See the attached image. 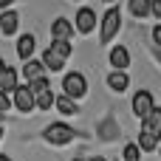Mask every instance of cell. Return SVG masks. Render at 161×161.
I'll return each mask as SVG.
<instances>
[{"label":"cell","instance_id":"1","mask_svg":"<svg viewBox=\"0 0 161 161\" xmlns=\"http://www.w3.org/2000/svg\"><path fill=\"white\" fill-rule=\"evenodd\" d=\"M88 93V79L79 74V71H71V74H65V79H62V96H68V99H82Z\"/></svg>","mask_w":161,"mask_h":161},{"label":"cell","instance_id":"2","mask_svg":"<svg viewBox=\"0 0 161 161\" xmlns=\"http://www.w3.org/2000/svg\"><path fill=\"white\" fill-rule=\"evenodd\" d=\"M119 25H122V14H119V8H108V11L102 14V31H99V42H102V45H105V42H110V40L116 37Z\"/></svg>","mask_w":161,"mask_h":161},{"label":"cell","instance_id":"3","mask_svg":"<svg viewBox=\"0 0 161 161\" xmlns=\"http://www.w3.org/2000/svg\"><path fill=\"white\" fill-rule=\"evenodd\" d=\"M42 136H45V142H51V144H68V142H74L76 130L68 127V125H62V122H57V125H48Z\"/></svg>","mask_w":161,"mask_h":161},{"label":"cell","instance_id":"4","mask_svg":"<svg viewBox=\"0 0 161 161\" xmlns=\"http://www.w3.org/2000/svg\"><path fill=\"white\" fill-rule=\"evenodd\" d=\"M11 102H14V108H17L20 113H31V110H37V108H34V93H31L28 85H17V91L11 93Z\"/></svg>","mask_w":161,"mask_h":161},{"label":"cell","instance_id":"5","mask_svg":"<svg viewBox=\"0 0 161 161\" xmlns=\"http://www.w3.org/2000/svg\"><path fill=\"white\" fill-rule=\"evenodd\" d=\"M153 110H156L153 93H150V91H139V93L133 96V113H136V116H139V119L144 122V119H147V116H150Z\"/></svg>","mask_w":161,"mask_h":161},{"label":"cell","instance_id":"6","mask_svg":"<svg viewBox=\"0 0 161 161\" xmlns=\"http://www.w3.org/2000/svg\"><path fill=\"white\" fill-rule=\"evenodd\" d=\"M74 28H76L79 34H91V31L96 28V11L88 8V6L79 8V11H76V25H74Z\"/></svg>","mask_w":161,"mask_h":161},{"label":"cell","instance_id":"7","mask_svg":"<svg viewBox=\"0 0 161 161\" xmlns=\"http://www.w3.org/2000/svg\"><path fill=\"white\" fill-rule=\"evenodd\" d=\"M71 34H74V25H71L65 17H57V20L51 23V37H54V40L68 42V40H71Z\"/></svg>","mask_w":161,"mask_h":161},{"label":"cell","instance_id":"8","mask_svg":"<svg viewBox=\"0 0 161 161\" xmlns=\"http://www.w3.org/2000/svg\"><path fill=\"white\" fill-rule=\"evenodd\" d=\"M34 48H37V37L34 34H20V40H17V57L28 62L31 54H34Z\"/></svg>","mask_w":161,"mask_h":161},{"label":"cell","instance_id":"9","mask_svg":"<svg viewBox=\"0 0 161 161\" xmlns=\"http://www.w3.org/2000/svg\"><path fill=\"white\" fill-rule=\"evenodd\" d=\"M110 65H113V71H127V65H130V51H127L125 45H116V48L110 51Z\"/></svg>","mask_w":161,"mask_h":161},{"label":"cell","instance_id":"10","mask_svg":"<svg viewBox=\"0 0 161 161\" xmlns=\"http://www.w3.org/2000/svg\"><path fill=\"white\" fill-rule=\"evenodd\" d=\"M17 25H20V14L17 11H3L0 14V34H6V37H11L14 31H17Z\"/></svg>","mask_w":161,"mask_h":161},{"label":"cell","instance_id":"11","mask_svg":"<svg viewBox=\"0 0 161 161\" xmlns=\"http://www.w3.org/2000/svg\"><path fill=\"white\" fill-rule=\"evenodd\" d=\"M108 88L116 91V93H125V91L130 88V76H127V71H113V74L108 76Z\"/></svg>","mask_w":161,"mask_h":161},{"label":"cell","instance_id":"12","mask_svg":"<svg viewBox=\"0 0 161 161\" xmlns=\"http://www.w3.org/2000/svg\"><path fill=\"white\" fill-rule=\"evenodd\" d=\"M42 74H45V65H42V59H28V62L23 65V76H25L28 82H34V79H42Z\"/></svg>","mask_w":161,"mask_h":161},{"label":"cell","instance_id":"13","mask_svg":"<svg viewBox=\"0 0 161 161\" xmlns=\"http://www.w3.org/2000/svg\"><path fill=\"white\" fill-rule=\"evenodd\" d=\"M42 65H45V71H51V74H59V71L65 68V59H59V57H57V54L48 48V51L42 54Z\"/></svg>","mask_w":161,"mask_h":161},{"label":"cell","instance_id":"14","mask_svg":"<svg viewBox=\"0 0 161 161\" xmlns=\"http://www.w3.org/2000/svg\"><path fill=\"white\" fill-rule=\"evenodd\" d=\"M0 91L8 93V96L17 91V71H14V68H6V74L0 76Z\"/></svg>","mask_w":161,"mask_h":161},{"label":"cell","instance_id":"15","mask_svg":"<svg viewBox=\"0 0 161 161\" xmlns=\"http://www.w3.org/2000/svg\"><path fill=\"white\" fill-rule=\"evenodd\" d=\"M54 108L62 113V116H74V113H79V108H76V102L74 99H68V96H57V102H54Z\"/></svg>","mask_w":161,"mask_h":161},{"label":"cell","instance_id":"16","mask_svg":"<svg viewBox=\"0 0 161 161\" xmlns=\"http://www.w3.org/2000/svg\"><path fill=\"white\" fill-rule=\"evenodd\" d=\"M130 14H133V17H147V14H153V0H130Z\"/></svg>","mask_w":161,"mask_h":161},{"label":"cell","instance_id":"17","mask_svg":"<svg viewBox=\"0 0 161 161\" xmlns=\"http://www.w3.org/2000/svg\"><path fill=\"white\" fill-rule=\"evenodd\" d=\"M158 127H161V108H156V110L142 122V130H144V133H158Z\"/></svg>","mask_w":161,"mask_h":161},{"label":"cell","instance_id":"18","mask_svg":"<svg viewBox=\"0 0 161 161\" xmlns=\"http://www.w3.org/2000/svg\"><path fill=\"white\" fill-rule=\"evenodd\" d=\"M54 102H57L54 91H45V93H40V96L34 99V108H37V110H48V108H54Z\"/></svg>","mask_w":161,"mask_h":161},{"label":"cell","instance_id":"19","mask_svg":"<svg viewBox=\"0 0 161 161\" xmlns=\"http://www.w3.org/2000/svg\"><path fill=\"white\" fill-rule=\"evenodd\" d=\"M158 147V139H156V133H139V150H156Z\"/></svg>","mask_w":161,"mask_h":161},{"label":"cell","instance_id":"20","mask_svg":"<svg viewBox=\"0 0 161 161\" xmlns=\"http://www.w3.org/2000/svg\"><path fill=\"white\" fill-rule=\"evenodd\" d=\"M51 51L59 57V59H68L71 57V42H62V40H54L51 42Z\"/></svg>","mask_w":161,"mask_h":161},{"label":"cell","instance_id":"21","mask_svg":"<svg viewBox=\"0 0 161 161\" xmlns=\"http://www.w3.org/2000/svg\"><path fill=\"white\" fill-rule=\"evenodd\" d=\"M28 88H31V93H34V99L40 96V93H45V91H51V82L42 76V79H34V82H28Z\"/></svg>","mask_w":161,"mask_h":161},{"label":"cell","instance_id":"22","mask_svg":"<svg viewBox=\"0 0 161 161\" xmlns=\"http://www.w3.org/2000/svg\"><path fill=\"white\" fill-rule=\"evenodd\" d=\"M139 153H142L139 144H125V153L122 156H125V161H139Z\"/></svg>","mask_w":161,"mask_h":161},{"label":"cell","instance_id":"23","mask_svg":"<svg viewBox=\"0 0 161 161\" xmlns=\"http://www.w3.org/2000/svg\"><path fill=\"white\" fill-rule=\"evenodd\" d=\"M6 110H11V96H8V93H3V91H0V116H3V113H6Z\"/></svg>","mask_w":161,"mask_h":161},{"label":"cell","instance_id":"24","mask_svg":"<svg viewBox=\"0 0 161 161\" xmlns=\"http://www.w3.org/2000/svg\"><path fill=\"white\" fill-rule=\"evenodd\" d=\"M153 42H156V45L161 48V23L156 25V28H153Z\"/></svg>","mask_w":161,"mask_h":161},{"label":"cell","instance_id":"25","mask_svg":"<svg viewBox=\"0 0 161 161\" xmlns=\"http://www.w3.org/2000/svg\"><path fill=\"white\" fill-rule=\"evenodd\" d=\"M153 14L161 20V3H158V0H153Z\"/></svg>","mask_w":161,"mask_h":161},{"label":"cell","instance_id":"26","mask_svg":"<svg viewBox=\"0 0 161 161\" xmlns=\"http://www.w3.org/2000/svg\"><path fill=\"white\" fill-rule=\"evenodd\" d=\"M11 3L14 0H0V8H11Z\"/></svg>","mask_w":161,"mask_h":161},{"label":"cell","instance_id":"27","mask_svg":"<svg viewBox=\"0 0 161 161\" xmlns=\"http://www.w3.org/2000/svg\"><path fill=\"white\" fill-rule=\"evenodd\" d=\"M6 68H8V65H6V62H3V59H0V76H3V74H6Z\"/></svg>","mask_w":161,"mask_h":161},{"label":"cell","instance_id":"28","mask_svg":"<svg viewBox=\"0 0 161 161\" xmlns=\"http://www.w3.org/2000/svg\"><path fill=\"white\" fill-rule=\"evenodd\" d=\"M91 161H105V158H102V156H93V158H91Z\"/></svg>","mask_w":161,"mask_h":161},{"label":"cell","instance_id":"29","mask_svg":"<svg viewBox=\"0 0 161 161\" xmlns=\"http://www.w3.org/2000/svg\"><path fill=\"white\" fill-rule=\"evenodd\" d=\"M156 139H158V144H161V127H158V133H156Z\"/></svg>","mask_w":161,"mask_h":161},{"label":"cell","instance_id":"30","mask_svg":"<svg viewBox=\"0 0 161 161\" xmlns=\"http://www.w3.org/2000/svg\"><path fill=\"white\" fill-rule=\"evenodd\" d=\"M0 161H11V158H6V156H3V153H0Z\"/></svg>","mask_w":161,"mask_h":161},{"label":"cell","instance_id":"31","mask_svg":"<svg viewBox=\"0 0 161 161\" xmlns=\"http://www.w3.org/2000/svg\"><path fill=\"white\" fill-rule=\"evenodd\" d=\"M105 3H116V0H105Z\"/></svg>","mask_w":161,"mask_h":161},{"label":"cell","instance_id":"32","mask_svg":"<svg viewBox=\"0 0 161 161\" xmlns=\"http://www.w3.org/2000/svg\"><path fill=\"white\" fill-rule=\"evenodd\" d=\"M158 59H161V48H158Z\"/></svg>","mask_w":161,"mask_h":161},{"label":"cell","instance_id":"33","mask_svg":"<svg viewBox=\"0 0 161 161\" xmlns=\"http://www.w3.org/2000/svg\"><path fill=\"white\" fill-rule=\"evenodd\" d=\"M74 161H85V158H74Z\"/></svg>","mask_w":161,"mask_h":161},{"label":"cell","instance_id":"34","mask_svg":"<svg viewBox=\"0 0 161 161\" xmlns=\"http://www.w3.org/2000/svg\"><path fill=\"white\" fill-rule=\"evenodd\" d=\"M0 139H3V130H0Z\"/></svg>","mask_w":161,"mask_h":161},{"label":"cell","instance_id":"35","mask_svg":"<svg viewBox=\"0 0 161 161\" xmlns=\"http://www.w3.org/2000/svg\"><path fill=\"white\" fill-rule=\"evenodd\" d=\"M0 119H3V116H0Z\"/></svg>","mask_w":161,"mask_h":161},{"label":"cell","instance_id":"36","mask_svg":"<svg viewBox=\"0 0 161 161\" xmlns=\"http://www.w3.org/2000/svg\"><path fill=\"white\" fill-rule=\"evenodd\" d=\"M76 3H79V0H76Z\"/></svg>","mask_w":161,"mask_h":161},{"label":"cell","instance_id":"37","mask_svg":"<svg viewBox=\"0 0 161 161\" xmlns=\"http://www.w3.org/2000/svg\"><path fill=\"white\" fill-rule=\"evenodd\" d=\"M158 3H161V0H158Z\"/></svg>","mask_w":161,"mask_h":161}]
</instances>
